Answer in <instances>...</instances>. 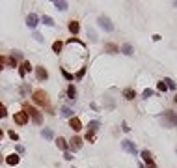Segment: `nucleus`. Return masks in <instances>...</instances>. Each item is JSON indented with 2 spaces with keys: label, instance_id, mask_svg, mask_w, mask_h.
<instances>
[{
  "label": "nucleus",
  "instance_id": "nucleus-28",
  "mask_svg": "<svg viewBox=\"0 0 177 168\" xmlns=\"http://www.w3.org/2000/svg\"><path fill=\"white\" fill-rule=\"evenodd\" d=\"M62 75H63V77H65V79H67V80H73V79H75V75H71V73H67V71H65V69H63V67H62Z\"/></svg>",
  "mask_w": 177,
  "mask_h": 168
},
{
  "label": "nucleus",
  "instance_id": "nucleus-11",
  "mask_svg": "<svg viewBox=\"0 0 177 168\" xmlns=\"http://www.w3.org/2000/svg\"><path fill=\"white\" fill-rule=\"evenodd\" d=\"M69 127L73 129V131H80L82 129V123H80L79 118H71V120H69Z\"/></svg>",
  "mask_w": 177,
  "mask_h": 168
},
{
  "label": "nucleus",
  "instance_id": "nucleus-31",
  "mask_svg": "<svg viewBox=\"0 0 177 168\" xmlns=\"http://www.w3.org/2000/svg\"><path fill=\"white\" fill-rule=\"evenodd\" d=\"M6 116H8V110H6V107L0 103V118H6Z\"/></svg>",
  "mask_w": 177,
  "mask_h": 168
},
{
  "label": "nucleus",
  "instance_id": "nucleus-25",
  "mask_svg": "<svg viewBox=\"0 0 177 168\" xmlns=\"http://www.w3.org/2000/svg\"><path fill=\"white\" fill-rule=\"evenodd\" d=\"M164 82H166V86H168V88H172V90H175V88H177V84H175L172 79H164Z\"/></svg>",
  "mask_w": 177,
  "mask_h": 168
},
{
  "label": "nucleus",
  "instance_id": "nucleus-36",
  "mask_svg": "<svg viewBox=\"0 0 177 168\" xmlns=\"http://www.w3.org/2000/svg\"><path fill=\"white\" fill-rule=\"evenodd\" d=\"M121 129H123V131H125V133H129V131H131V127H129V125H127V123H125V122H123V123H121Z\"/></svg>",
  "mask_w": 177,
  "mask_h": 168
},
{
  "label": "nucleus",
  "instance_id": "nucleus-10",
  "mask_svg": "<svg viewBox=\"0 0 177 168\" xmlns=\"http://www.w3.org/2000/svg\"><path fill=\"white\" fill-rule=\"evenodd\" d=\"M37 15H35V13H30V15H28L26 17V24L28 26H30V28H35V26H37Z\"/></svg>",
  "mask_w": 177,
  "mask_h": 168
},
{
  "label": "nucleus",
  "instance_id": "nucleus-13",
  "mask_svg": "<svg viewBox=\"0 0 177 168\" xmlns=\"http://www.w3.org/2000/svg\"><path fill=\"white\" fill-rule=\"evenodd\" d=\"M123 97H125L127 101H132L134 97H136V92H134L132 88H125V90H123Z\"/></svg>",
  "mask_w": 177,
  "mask_h": 168
},
{
  "label": "nucleus",
  "instance_id": "nucleus-4",
  "mask_svg": "<svg viewBox=\"0 0 177 168\" xmlns=\"http://www.w3.org/2000/svg\"><path fill=\"white\" fill-rule=\"evenodd\" d=\"M99 26H101L103 30H106V32H112V30H114V24H112V23H110V19H108V17H104V15L99 17Z\"/></svg>",
  "mask_w": 177,
  "mask_h": 168
},
{
  "label": "nucleus",
  "instance_id": "nucleus-40",
  "mask_svg": "<svg viewBox=\"0 0 177 168\" xmlns=\"http://www.w3.org/2000/svg\"><path fill=\"white\" fill-rule=\"evenodd\" d=\"M0 71H2V64H0Z\"/></svg>",
  "mask_w": 177,
  "mask_h": 168
},
{
  "label": "nucleus",
  "instance_id": "nucleus-38",
  "mask_svg": "<svg viewBox=\"0 0 177 168\" xmlns=\"http://www.w3.org/2000/svg\"><path fill=\"white\" fill-rule=\"evenodd\" d=\"M2 136H4V133H2V129H0V142H2Z\"/></svg>",
  "mask_w": 177,
  "mask_h": 168
},
{
  "label": "nucleus",
  "instance_id": "nucleus-34",
  "mask_svg": "<svg viewBox=\"0 0 177 168\" xmlns=\"http://www.w3.org/2000/svg\"><path fill=\"white\" fill-rule=\"evenodd\" d=\"M142 95H144L145 99H147V97H151V95H153V90H149V88H147V90H144V94H142Z\"/></svg>",
  "mask_w": 177,
  "mask_h": 168
},
{
  "label": "nucleus",
  "instance_id": "nucleus-30",
  "mask_svg": "<svg viewBox=\"0 0 177 168\" xmlns=\"http://www.w3.org/2000/svg\"><path fill=\"white\" fill-rule=\"evenodd\" d=\"M41 135H43L45 138H52V131L51 129H43V131H41Z\"/></svg>",
  "mask_w": 177,
  "mask_h": 168
},
{
  "label": "nucleus",
  "instance_id": "nucleus-8",
  "mask_svg": "<svg viewBox=\"0 0 177 168\" xmlns=\"http://www.w3.org/2000/svg\"><path fill=\"white\" fill-rule=\"evenodd\" d=\"M30 69H32V66H30V62H26V60H23V62H21V67H19V75H21V77H23V79H24V77H26L28 73H30Z\"/></svg>",
  "mask_w": 177,
  "mask_h": 168
},
{
  "label": "nucleus",
  "instance_id": "nucleus-16",
  "mask_svg": "<svg viewBox=\"0 0 177 168\" xmlns=\"http://www.w3.org/2000/svg\"><path fill=\"white\" fill-rule=\"evenodd\" d=\"M104 49H106L108 52H119V47H118V45H114V43H106V45H104Z\"/></svg>",
  "mask_w": 177,
  "mask_h": 168
},
{
  "label": "nucleus",
  "instance_id": "nucleus-9",
  "mask_svg": "<svg viewBox=\"0 0 177 168\" xmlns=\"http://www.w3.org/2000/svg\"><path fill=\"white\" fill-rule=\"evenodd\" d=\"M35 77H37V80H45L48 77V73H47V69L43 66H37L35 67Z\"/></svg>",
  "mask_w": 177,
  "mask_h": 168
},
{
  "label": "nucleus",
  "instance_id": "nucleus-12",
  "mask_svg": "<svg viewBox=\"0 0 177 168\" xmlns=\"http://www.w3.org/2000/svg\"><path fill=\"white\" fill-rule=\"evenodd\" d=\"M19 161H21V157L17 155V153H11V155H8L6 163H8L10 166H15V164H19Z\"/></svg>",
  "mask_w": 177,
  "mask_h": 168
},
{
  "label": "nucleus",
  "instance_id": "nucleus-27",
  "mask_svg": "<svg viewBox=\"0 0 177 168\" xmlns=\"http://www.w3.org/2000/svg\"><path fill=\"white\" fill-rule=\"evenodd\" d=\"M86 140H90V142H95V133H93V131H88V133H86Z\"/></svg>",
  "mask_w": 177,
  "mask_h": 168
},
{
  "label": "nucleus",
  "instance_id": "nucleus-7",
  "mask_svg": "<svg viewBox=\"0 0 177 168\" xmlns=\"http://www.w3.org/2000/svg\"><path fill=\"white\" fill-rule=\"evenodd\" d=\"M82 148V138L80 136H73L69 140V150H73V151H79Z\"/></svg>",
  "mask_w": 177,
  "mask_h": 168
},
{
  "label": "nucleus",
  "instance_id": "nucleus-18",
  "mask_svg": "<svg viewBox=\"0 0 177 168\" xmlns=\"http://www.w3.org/2000/svg\"><path fill=\"white\" fill-rule=\"evenodd\" d=\"M56 146H58L60 150H67V142H65V140H63L62 136H60V138H56Z\"/></svg>",
  "mask_w": 177,
  "mask_h": 168
},
{
  "label": "nucleus",
  "instance_id": "nucleus-20",
  "mask_svg": "<svg viewBox=\"0 0 177 168\" xmlns=\"http://www.w3.org/2000/svg\"><path fill=\"white\" fill-rule=\"evenodd\" d=\"M99 125H101V123H99L97 120H93V122H90V123H88V131H93V133H95V131L99 129Z\"/></svg>",
  "mask_w": 177,
  "mask_h": 168
},
{
  "label": "nucleus",
  "instance_id": "nucleus-32",
  "mask_svg": "<svg viewBox=\"0 0 177 168\" xmlns=\"http://www.w3.org/2000/svg\"><path fill=\"white\" fill-rule=\"evenodd\" d=\"M28 92H30V88H28V84H23V86H21V94H23V95H26Z\"/></svg>",
  "mask_w": 177,
  "mask_h": 168
},
{
  "label": "nucleus",
  "instance_id": "nucleus-14",
  "mask_svg": "<svg viewBox=\"0 0 177 168\" xmlns=\"http://www.w3.org/2000/svg\"><path fill=\"white\" fill-rule=\"evenodd\" d=\"M79 30H80V24L76 23V21H71V23H69V32L73 34V36H76V34H79Z\"/></svg>",
  "mask_w": 177,
  "mask_h": 168
},
{
  "label": "nucleus",
  "instance_id": "nucleus-39",
  "mask_svg": "<svg viewBox=\"0 0 177 168\" xmlns=\"http://www.w3.org/2000/svg\"><path fill=\"white\" fill-rule=\"evenodd\" d=\"M138 168H145V166H144V164H140V166H138Z\"/></svg>",
  "mask_w": 177,
  "mask_h": 168
},
{
  "label": "nucleus",
  "instance_id": "nucleus-22",
  "mask_svg": "<svg viewBox=\"0 0 177 168\" xmlns=\"http://www.w3.org/2000/svg\"><path fill=\"white\" fill-rule=\"evenodd\" d=\"M67 95H69V99H75V97H76V90H75L73 84H71V86L67 88Z\"/></svg>",
  "mask_w": 177,
  "mask_h": 168
},
{
  "label": "nucleus",
  "instance_id": "nucleus-2",
  "mask_svg": "<svg viewBox=\"0 0 177 168\" xmlns=\"http://www.w3.org/2000/svg\"><path fill=\"white\" fill-rule=\"evenodd\" d=\"M24 110H26L28 116H32V120H34L35 123H43V116H41V112H39L37 108L30 107V105H24Z\"/></svg>",
  "mask_w": 177,
  "mask_h": 168
},
{
  "label": "nucleus",
  "instance_id": "nucleus-24",
  "mask_svg": "<svg viewBox=\"0 0 177 168\" xmlns=\"http://www.w3.org/2000/svg\"><path fill=\"white\" fill-rule=\"evenodd\" d=\"M142 159H144L145 163H149V161H151V153L147 151V150H144V151H142Z\"/></svg>",
  "mask_w": 177,
  "mask_h": 168
},
{
  "label": "nucleus",
  "instance_id": "nucleus-26",
  "mask_svg": "<svg viewBox=\"0 0 177 168\" xmlns=\"http://www.w3.org/2000/svg\"><path fill=\"white\" fill-rule=\"evenodd\" d=\"M157 88H159V92H166V90H168V86H166L164 80H160V82L157 84Z\"/></svg>",
  "mask_w": 177,
  "mask_h": 168
},
{
  "label": "nucleus",
  "instance_id": "nucleus-5",
  "mask_svg": "<svg viewBox=\"0 0 177 168\" xmlns=\"http://www.w3.org/2000/svg\"><path fill=\"white\" fill-rule=\"evenodd\" d=\"M121 148L127 151V153H131V155H136V146H134V142H131V140H121Z\"/></svg>",
  "mask_w": 177,
  "mask_h": 168
},
{
  "label": "nucleus",
  "instance_id": "nucleus-33",
  "mask_svg": "<svg viewBox=\"0 0 177 168\" xmlns=\"http://www.w3.org/2000/svg\"><path fill=\"white\" fill-rule=\"evenodd\" d=\"M84 73H86V67H80V71L76 73V77H75V79H79V80H80L82 77H84Z\"/></svg>",
  "mask_w": 177,
  "mask_h": 168
},
{
  "label": "nucleus",
  "instance_id": "nucleus-19",
  "mask_svg": "<svg viewBox=\"0 0 177 168\" xmlns=\"http://www.w3.org/2000/svg\"><path fill=\"white\" fill-rule=\"evenodd\" d=\"M121 52H123V54H127V56H131V54H132V45L125 43V45L121 47Z\"/></svg>",
  "mask_w": 177,
  "mask_h": 168
},
{
  "label": "nucleus",
  "instance_id": "nucleus-17",
  "mask_svg": "<svg viewBox=\"0 0 177 168\" xmlns=\"http://www.w3.org/2000/svg\"><path fill=\"white\" fill-rule=\"evenodd\" d=\"M62 49H63V43H62V41H54V43H52V51L54 52H62Z\"/></svg>",
  "mask_w": 177,
  "mask_h": 168
},
{
  "label": "nucleus",
  "instance_id": "nucleus-6",
  "mask_svg": "<svg viewBox=\"0 0 177 168\" xmlns=\"http://www.w3.org/2000/svg\"><path fill=\"white\" fill-rule=\"evenodd\" d=\"M13 120H15V123H19V125H24V123L28 122V114H26V110L15 112V116H13Z\"/></svg>",
  "mask_w": 177,
  "mask_h": 168
},
{
  "label": "nucleus",
  "instance_id": "nucleus-37",
  "mask_svg": "<svg viewBox=\"0 0 177 168\" xmlns=\"http://www.w3.org/2000/svg\"><path fill=\"white\" fill-rule=\"evenodd\" d=\"M145 164H147V168H157V164H155V161H153V159L149 161V163H145Z\"/></svg>",
  "mask_w": 177,
  "mask_h": 168
},
{
  "label": "nucleus",
  "instance_id": "nucleus-29",
  "mask_svg": "<svg viewBox=\"0 0 177 168\" xmlns=\"http://www.w3.org/2000/svg\"><path fill=\"white\" fill-rule=\"evenodd\" d=\"M11 58L17 62V60H21V58H23V54H21L19 51H13V52H11Z\"/></svg>",
  "mask_w": 177,
  "mask_h": 168
},
{
  "label": "nucleus",
  "instance_id": "nucleus-21",
  "mask_svg": "<svg viewBox=\"0 0 177 168\" xmlns=\"http://www.w3.org/2000/svg\"><path fill=\"white\" fill-rule=\"evenodd\" d=\"M54 6H56V10H60V11H65L67 10V2H58V0H56Z\"/></svg>",
  "mask_w": 177,
  "mask_h": 168
},
{
  "label": "nucleus",
  "instance_id": "nucleus-3",
  "mask_svg": "<svg viewBox=\"0 0 177 168\" xmlns=\"http://www.w3.org/2000/svg\"><path fill=\"white\" fill-rule=\"evenodd\" d=\"M164 125L166 127H175L177 125V114L172 110H166L164 112Z\"/></svg>",
  "mask_w": 177,
  "mask_h": 168
},
{
  "label": "nucleus",
  "instance_id": "nucleus-1",
  "mask_svg": "<svg viewBox=\"0 0 177 168\" xmlns=\"http://www.w3.org/2000/svg\"><path fill=\"white\" fill-rule=\"evenodd\" d=\"M32 99L35 105H39V107H48V95L45 90H35L32 94Z\"/></svg>",
  "mask_w": 177,
  "mask_h": 168
},
{
  "label": "nucleus",
  "instance_id": "nucleus-35",
  "mask_svg": "<svg viewBox=\"0 0 177 168\" xmlns=\"http://www.w3.org/2000/svg\"><path fill=\"white\" fill-rule=\"evenodd\" d=\"M10 138L11 140H19V135H17L15 131H10Z\"/></svg>",
  "mask_w": 177,
  "mask_h": 168
},
{
  "label": "nucleus",
  "instance_id": "nucleus-23",
  "mask_svg": "<svg viewBox=\"0 0 177 168\" xmlns=\"http://www.w3.org/2000/svg\"><path fill=\"white\" fill-rule=\"evenodd\" d=\"M43 23L47 24V26H54L56 23L52 21V17H48V15H43Z\"/></svg>",
  "mask_w": 177,
  "mask_h": 168
},
{
  "label": "nucleus",
  "instance_id": "nucleus-15",
  "mask_svg": "<svg viewBox=\"0 0 177 168\" xmlns=\"http://www.w3.org/2000/svg\"><path fill=\"white\" fill-rule=\"evenodd\" d=\"M60 114H62L63 118H73V110H71L69 107H63V108L60 110Z\"/></svg>",
  "mask_w": 177,
  "mask_h": 168
}]
</instances>
